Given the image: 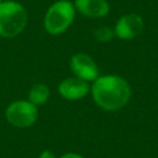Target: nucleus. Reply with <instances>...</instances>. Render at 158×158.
<instances>
[{
  "label": "nucleus",
  "mask_w": 158,
  "mask_h": 158,
  "mask_svg": "<svg viewBox=\"0 0 158 158\" xmlns=\"http://www.w3.org/2000/svg\"><path fill=\"white\" fill-rule=\"evenodd\" d=\"M90 89L94 101L107 111L122 109L131 96L128 83L123 78L114 74L98 77Z\"/></svg>",
  "instance_id": "obj_1"
},
{
  "label": "nucleus",
  "mask_w": 158,
  "mask_h": 158,
  "mask_svg": "<svg viewBox=\"0 0 158 158\" xmlns=\"http://www.w3.org/2000/svg\"><path fill=\"white\" fill-rule=\"evenodd\" d=\"M27 10L17 1L5 0L0 4V36L14 38L27 25Z\"/></svg>",
  "instance_id": "obj_2"
},
{
  "label": "nucleus",
  "mask_w": 158,
  "mask_h": 158,
  "mask_svg": "<svg viewBox=\"0 0 158 158\" xmlns=\"http://www.w3.org/2000/svg\"><path fill=\"white\" fill-rule=\"evenodd\" d=\"M75 11L74 4L69 0H58L53 2L47 9L43 19L44 30L53 36L65 32L74 21Z\"/></svg>",
  "instance_id": "obj_3"
},
{
  "label": "nucleus",
  "mask_w": 158,
  "mask_h": 158,
  "mask_svg": "<svg viewBox=\"0 0 158 158\" xmlns=\"http://www.w3.org/2000/svg\"><path fill=\"white\" fill-rule=\"evenodd\" d=\"M5 116L12 126L19 128H26L36 122L38 117V110L37 106L30 101L17 100L7 106Z\"/></svg>",
  "instance_id": "obj_4"
},
{
  "label": "nucleus",
  "mask_w": 158,
  "mask_h": 158,
  "mask_svg": "<svg viewBox=\"0 0 158 158\" xmlns=\"http://www.w3.org/2000/svg\"><path fill=\"white\" fill-rule=\"evenodd\" d=\"M143 26V19L138 14H126L118 19L114 32L121 40H132L141 35Z\"/></svg>",
  "instance_id": "obj_5"
},
{
  "label": "nucleus",
  "mask_w": 158,
  "mask_h": 158,
  "mask_svg": "<svg viewBox=\"0 0 158 158\" xmlns=\"http://www.w3.org/2000/svg\"><path fill=\"white\" fill-rule=\"evenodd\" d=\"M70 69L75 77L85 80L94 81L99 77V69L94 59L85 53H77L70 59Z\"/></svg>",
  "instance_id": "obj_6"
},
{
  "label": "nucleus",
  "mask_w": 158,
  "mask_h": 158,
  "mask_svg": "<svg viewBox=\"0 0 158 158\" xmlns=\"http://www.w3.org/2000/svg\"><path fill=\"white\" fill-rule=\"evenodd\" d=\"M90 90V86L88 81L78 78V77H70L65 78L60 81L58 86L59 94L67 99V100H79L83 99Z\"/></svg>",
  "instance_id": "obj_7"
},
{
  "label": "nucleus",
  "mask_w": 158,
  "mask_h": 158,
  "mask_svg": "<svg viewBox=\"0 0 158 158\" xmlns=\"http://www.w3.org/2000/svg\"><path fill=\"white\" fill-rule=\"evenodd\" d=\"M73 4L79 14L90 19L105 17L110 11V5L106 0H75Z\"/></svg>",
  "instance_id": "obj_8"
},
{
  "label": "nucleus",
  "mask_w": 158,
  "mask_h": 158,
  "mask_svg": "<svg viewBox=\"0 0 158 158\" xmlns=\"http://www.w3.org/2000/svg\"><path fill=\"white\" fill-rule=\"evenodd\" d=\"M48 98H49V89L46 84L42 83L35 84L28 91V101L36 106L46 104Z\"/></svg>",
  "instance_id": "obj_9"
},
{
  "label": "nucleus",
  "mask_w": 158,
  "mask_h": 158,
  "mask_svg": "<svg viewBox=\"0 0 158 158\" xmlns=\"http://www.w3.org/2000/svg\"><path fill=\"white\" fill-rule=\"evenodd\" d=\"M114 36H115L114 30H111L110 27H106V26L99 27L94 31V37L98 42H109L110 40H112Z\"/></svg>",
  "instance_id": "obj_10"
},
{
  "label": "nucleus",
  "mask_w": 158,
  "mask_h": 158,
  "mask_svg": "<svg viewBox=\"0 0 158 158\" xmlns=\"http://www.w3.org/2000/svg\"><path fill=\"white\" fill-rule=\"evenodd\" d=\"M38 158H56V156L53 154V152H51V151H48V149H44V151L40 154Z\"/></svg>",
  "instance_id": "obj_11"
},
{
  "label": "nucleus",
  "mask_w": 158,
  "mask_h": 158,
  "mask_svg": "<svg viewBox=\"0 0 158 158\" xmlns=\"http://www.w3.org/2000/svg\"><path fill=\"white\" fill-rule=\"evenodd\" d=\"M60 158H83V157L80 154H78V153H65Z\"/></svg>",
  "instance_id": "obj_12"
},
{
  "label": "nucleus",
  "mask_w": 158,
  "mask_h": 158,
  "mask_svg": "<svg viewBox=\"0 0 158 158\" xmlns=\"http://www.w3.org/2000/svg\"><path fill=\"white\" fill-rule=\"evenodd\" d=\"M2 1H4V0H0V4H1V2H2Z\"/></svg>",
  "instance_id": "obj_13"
}]
</instances>
